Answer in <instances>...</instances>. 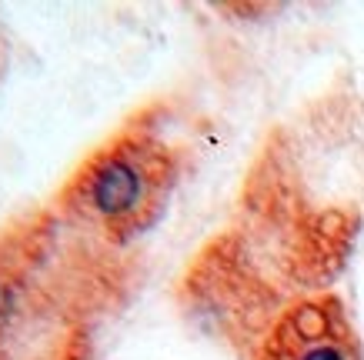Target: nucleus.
Wrapping results in <instances>:
<instances>
[{"label": "nucleus", "instance_id": "2", "mask_svg": "<svg viewBox=\"0 0 364 360\" xmlns=\"http://www.w3.org/2000/svg\"><path fill=\"white\" fill-rule=\"evenodd\" d=\"M257 360H361V340L338 297L311 294L271 324Z\"/></svg>", "mask_w": 364, "mask_h": 360}, {"label": "nucleus", "instance_id": "1", "mask_svg": "<svg viewBox=\"0 0 364 360\" xmlns=\"http://www.w3.org/2000/svg\"><path fill=\"white\" fill-rule=\"evenodd\" d=\"M174 184V151L151 131H124L77 167L64 190V207L124 244L157 224Z\"/></svg>", "mask_w": 364, "mask_h": 360}]
</instances>
